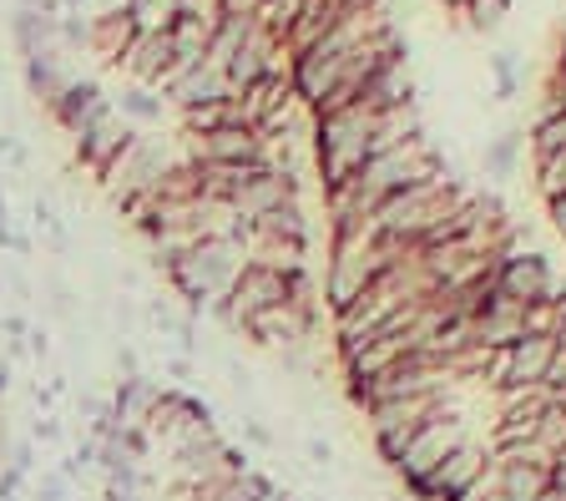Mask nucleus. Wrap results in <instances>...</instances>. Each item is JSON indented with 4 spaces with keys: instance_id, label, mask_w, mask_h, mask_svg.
<instances>
[{
    "instance_id": "1",
    "label": "nucleus",
    "mask_w": 566,
    "mask_h": 501,
    "mask_svg": "<svg viewBox=\"0 0 566 501\" xmlns=\"http://www.w3.org/2000/svg\"><path fill=\"white\" fill-rule=\"evenodd\" d=\"M375 122H379V112L365 107V102L314 117L308 137H314V173H318L324 198H329V192H339V188H349V182L359 178V167L369 163V137H375Z\"/></svg>"
},
{
    "instance_id": "2",
    "label": "nucleus",
    "mask_w": 566,
    "mask_h": 501,
    "mask_svg": "<svg viewBox=\"0 0 566 501\" xmlns=\"http://www.w3.org/2000/svg\"><path fill=\"white\" fill-rule=\"evenodd\" d=\"M172 147L157 143V137H147V132H137L127 147H122V157L112 167H106L102 178H96V188L106 192V203L117 208L122 218L132 213V208L147 198V192L157 188V178L167 173V163H172Z\"/></svg>"
},
{
    "instance_id": "3",
    "label": "nucleus",
    "mask_w": 566,
    "mask_h": 501,
    "mask_svg": "<svg viewBox=\"0 0 566 501\" xmlns=\"http://www.w3.org/2000/svg\"><path fill=\"white\" fill-rule=\"evenodd\" d=\"M450 406V390H430V395H400V400H379V406L365 410L369 436H375V456L385 466L400 461V451L410 446V436L424 426L430 416Z\"/></svg>"
},
{
    "instance_id": "4",
    "label": "nucleus",
    "mask_w": 566,
    "mask_h": 501,
    "mask_svg": "<svg viewBox=\"0 0 566 501\" xmlns=\"http://www.w3.org/2000/svg\"><path fill=\"white\" fill-rule=\"evenodd\" d=\"M471 441V426H465V416H460L455 406H446L440 416H430L420 430L410 436V446L400 451V461L389 466L395 477H400V487L405 481H420V477H430L440 461H446L455 446H465Z\"/></svg>"
},
{
    "instance_id": "5",
    "label": "nucleus",
    "mask_w": 566,
    "mask_h": 501,
    "mask_svg": "<svg viewBox=\"0 0 566 501\" xmlns=\"http://www.w3.org/2000/svg\"><path fill=\"white\" fill-rule=\"evenodd\" d=\"M485 477H491V446L471 436V441L455 446L430 477L405 481V497L410 501H460L475 481H485Z\"/></svg>"
},
{
    "instance_id": "6",
    "label": "nucleus",
    "mask_w": 566,
    "mask_h": 501,
    "mask_svg": "<svg viewBox=\"0 0 566 501\" xmlns=\"http://www.w3.org/2000/svg\"><path fill=\"white\" fill-rule=\"evenodd\" d=\"M491 481L506 501H542L556 487V461L531 441L501 446V451H491Z\"/></svg>"
},
{
    "instance_id": "7",
    "label": "nucleus",
    "mask_w": 566,
    "mask_h": 501,
    "mask_svg": "<svg viewBox=\"0 0 566 501\" xmlns=\"http://www.w3.org/2000/svg\"><path fill=\"white\" fill-rule=\"evenodd\" d=\"M318 324V304H298V299H283L273 310L253 314L243 324V340H253L259 349H289V345H308Z\"/></svg>"
},
{
    "instance_id": "8",
    "label": "nucleus",
    "mask_w": 566,
    "mask_h": 501,
    "mask_svg": "<svg viewBox=\"0 0 566 501\" xmlns=\"http://www.w3.org/2000/svg\"><path fill=\"white\" fill-rule=\"evenodd\" d=\"M182 157H192V163H228V167L269 163V137L253 127H218V132H198V137L182 132Z\"/></svg>"
},
{
    "instance_id": "9",
    "label": "nucleus",
    "mask_w": 566,
    "mask_h": 501,
    "mask_svg": "<svg viewBox=\"0 0 566 501\" xmlns=\"http://www.w3.org/2000/svg\"><path fill=\"white\" fill-rule=\"evenodd\" d=\"M495 289L511 299H521V304H542V299H556V269L546 253H521L516 243H511L506 253H501V263H495Z\"/></svg>"
},
{
    "instance_id": "10",
    "label": "nucleus",
    "mask_w": 566,
    "mask_h": 501,
    "mask_svg": "<svg viewBox=\"0 0 566 501\" xmlns=\"http://www.w3.org/2000/svg\"><path fill=\"white\" fill-rule=\"evenodd\" d=\"M132 137H137V127H127L117 112H106L102 122H92L86 132H76V137H71V157H76V167H82V173L102 178L106 167L122 157V147H127Z\"/></svg>"
},
{
    "instance_id": "11",
    "label": "nucleus",
    "mask_w": 566,
    "mask_h": 501,
    "mask_svg": "<svg viewBox=\"0 0 566 501\" xmlns=\"http://www.w3.org/2000/svg\"><path fill=\"white\" fill-rule=\"evenodd\" d=\"M112 112V92L102 86V76H71V86L61 92V102L51 107V122H56L66 137L86 132L92 122H102Z\"/></svg>"
},
{
    "instance_id": "12",
    "label": "nucleus",
    "mask_w": 566,
    "mask_h": 501,
    "mask_svg": "<svg viewBox=\"0 0 566 501\" xmlns=\"http://www.w3.org/2000/svg\"><path fill=\"white\" fill-rule=\"evenodd\" d=\"M521 334H526V304L511 299V294H501L495 279H491L481 310H475V340H481L485 349H506V345H516Z\"/></svg>"
},
{
    "instance_id": "13",
    "label": "nucleus",
    "mask_w": 566,
    "mask_h": 501,
    "mask_svg": "<svg viewBox=\"0 0 566 501\" xmlns=\"http://www.w3.org/2000/svg\"><path fill=\"white\" fill-rule=\"evenodd\" d=\"M228 299H233L238 320H253V314L273 310V304H283L289 299V274H279V269H263V263H243V274L233 279V289H228Z\"/></svg>"
},
{
    "instance_id": "14",
    "label": "nucleus",
    "mask_w": 566,
    "mask_h": 501,
    "mask_svg": "<svg viewBox=\"0 0 566 501\" xmlns=\"http://www.w3.org/2000/svg\"><path fill=\"white\" fill-rule=\"evenodd\" d=\"M556 355V334H521L516 345H506V385L501 390H542L546 370Z\"/></svg>"
},
{
    "instance_id": "15",
    "label": "nucleus",
    "mask_w": 566,
    "mask_h": 501,
    "mask_svg": "<svg viewBox=\"0 0 566 501\" xmlns=\"http://www.w3.org/2000/svg\"><path fill=\"white\" fill-rule=\"evenodd\" d=\"M172 66H177V51H172L167 31H137V41H132L127 56H122L127 82H147V86H163Z\"/></svg>"
},
{
    "instance_id": "16",
    "label": "nucleus",
    "mask_w": 566,
    "mask_h": 501,
    "mask_svg": "<svg viewBox=\"0 0 566 501\" xmlns=\"http://www.w3.org/2000/svg\"><path fill=\"white\" fill-rule=\"evenodd\" d=\"M21 82L25 92L41 102V107H56L61 92L71 86V72H66V51H41V56H25L21 61Z\"/></svg>"
},
{
    "instance_id": "17",
    "label": "nucleus",
    "mask_w": 566,
    "mask_h": 501,
    "mask_svg": "<svg viewBox=\"0 0 566 501\" xmlns=\"http://www.w3.org/2000/svg\"><path fill=\"white\" fill-rule=\"evenodd\" d=\"M157 395H163V380H153V375L112 380V410H117V426H147Z\"/></svg>"
},
{
    "instance_id": "18",
    "label": "nucleus",
    "mask_w": 566,
    "mask_h": 501,
    "mask_svg": "<svg viewBox=\"0 0 566 501\" xmlns=\"http://www.w3.org/2000/svg\"><path fill=\"white\" fill-rule=\"evenodd\" d=\"M112 112H117L127 127L142 132V127H157V122H163L167 102H163V92L147 82H122L117 92H112Z\"/></svg>"
},
{
    "instance_id": "19",
    "label": "nucleus",
    "mask_w": 566,
    "mask_h": 501,
    "mask_svg": "<svg viewBox=\"0 0 566 501\" xmlns=\"http://www.w3.org/2000/svg\"><path fill=\"white\" fill-rule=\"evenodd\" d=\"M212 25H218V15H188V11H177V21H172V31H167V36H172V51H177V66H182V72L208 61Z\"/></svg>"
},
{
    "instance_id": "20",
    "label": "nucleus",
    "mask_w": 566,
    "mask_h": 501,
    "mask_svg": "<svg viewBox=\"0 0 566 501\" xmlns=\"http://www.w3.org/2000/svg\"><path fill=\"white\" fill-rule=\"evenodd\" d=\"M86 21H92V15H86ZM132 41H137V25H132V15H102V21H92L86 56H96L102 66H122V56H127Z\"/></svg>"
},
{
    "instance_id": "21",
    "label": "nucleus",
    "mask_w": 566,
    "mask_h": 501,
    "mask_svg": "<svg viewBox=\"0 0 566 501\" xmlns=\"http://www.w3.org/2000/svg\"><path fill=\"white\" fill-rule=\"evenodd\" d=\"M56 21L61 15H41V11H11V41L15 56H41V51H61L56 46Z\"/></svg>"
},
{
    "instance_id": "22",
    "label": "nucleus",
    "mask_w": 566,
    "mask_h": 501,
    "mask_svg": "<svg viewBox=\"0 0 566 501\" xmlns=\"http://www.w3.org/2000/svg\"><path fill=\"white\" fill-rule=\"evenodd\" d=\"M410 137H424V122H420V107H415V102L379 112L375 137H369V157H375V153H389V147H400V143H410Z\"/></svg>"
},
{
    "instance_id": "23",
    "label": "nucleus",
    "mask_w": 566,
    "mask_h": 501,
    "mask_svg": "<svg viewBox=\"0 0 566 501\" xmlns=\"http://www.w3.org/2000/svg\"><path fill=\"white\" fill-rule=\"evenodd\" d=\"M253 239H304L308 243V208L304 198H289L273 213L253 218Z\"/></svg>"
},
{
    "instance_id": "24",
    "label": "nucleus",
    "mask_w": 566,
    "mask_h": 501,
    "mask_svg": "<svg viewBox=\"0 0 566 501\" xmlns=\"http://www.w3.org/2000/svg\"><path fill=\"white\" fill-rule=\"evenodd\" d=\"M248 263H263V269H279V274H294V269H308V243L304 239H253L248 243Z\"/></svg>"
},
{
    "instance_id": "25",
    "label": "nucleus",
    "mask_w": 566,
    "mask_h": 501,
    "mask_svg": "<svg viewBox=\"0 0 566 501\" xmlns=\"http://www.w3.org/2000/svg\"><path fill=\"white\" fill-rule=\"evenodd\" d=\"M531 446H542L552 461L566 456V406L562 400H546L542 416H536V430H531Z\"/></svg>"
},
{
    "instance_id": "26",
    "label": "nucleus",
    "mask_w": 566,
    "mask_h": 501,
    "mask_svg": "<svg viewBox=\"0 0 566 501\" xmlns=\"http://www.w3.org/2000/svg\"><path fill=\"white\" fill-rule=\"evenodd\" d=\"M46 299H41V304H46V320L51 324H61V330H71V324H76V289L66 284V274H61V269H46Z\"/></svg>"
},
{
    "instance_id": "27",
    "label": "nucleus",
    "mask_w": 566,
    "mask_h": 501,
    "mask_svg": "<svg viewBox=\"0 0 566 501\" xmlns=\"http://www.w3.org/2000/svg\"><path fill=\"white\" fill-rule=\"evenodd\" d=\"M516 163H521V132L511 127V132H501V137L485 147V173H491V178H511Z\"/></svg>"
},
{
    "instance_id": "28",
    "label": "nucleus",
    "mask_w": 566,
    "mask_h": 501,
    "mask_svg": "<svg viewBox=\"0 0 566 501\" xmlns=\"http://www.w3.org/2000/svg\"><path fill=\"white\" fill-rule=\"evenodd\" d=\"M531 147H536V157L562 153L566 147V112H542L536 127H531Z\"/></svg>"
},
{
    "instance_id": "29",
    "label": "nucleus",
    "mask_w": 566,
    "mask_h": 501,
    "mask_svg": "<svg viewBox=\"0 0 566 501\" xmlns=\"http://www.w3.org/2000/svg\"><path fill=\"white\" fill-rule=\"evenodd\" d=\"M536 192H542L546 203L566 192V147H562V153L536 157Z\"/></svg>"
},
{
    "instance_id": "30",
    "label": "nucleus",
    "mask_w": 566,
    "mask_h": 501,
    "mask_svg": "<svg viewBox=\"0 0 566 501\" xmlns=\"http://www.w3.org/2000/svg\"><path fill=\"white\" fill-rule=\"evenodd\" d=\"M117 441H122V451H127V461H137V466H147L157 456V441L147 426H117Z\"/></svg>"
},
{
    "instance_id": "31",
    "label": "nucleus",
    "mask_w": 566,
    "mask_h": 501,
    "mask_svg": "<svg viewBox=\"0 0 566 501\" xmlns=\"http://www.w3.org/2000/svg\"><path fill=\"white\" fill-rule=\"evenodd\" d=\"M132 375H147L142 345L137 340H117V345H112V380H132Z\"/></svg>"
},
{
    "instance_id": "32",
    "label": "nucleus",
    "mask_w": 566,
    "mask_h": 501,
    "mask_svg": "<svg viewBox=\"0 0 566 501\" xmlns=\"http://www.w3.org/2000/svg\"><path fill=\"white\" fill-rule=\"evenodd\" d=\"M238 436H243L253 451H273V446H279V430H273L269 420L259 416V410H248V416L238 420Z\"/></svg>"
},
{
    "instance_id": "33",
    "label": "nucleus",
    "mask_w": 566,
    "mask_h": 501,
    "mask_svg": "<svg viewBox=\"0 0 566 501\" xmlns=\"http://www.w3.org/2000/svg\"><path fill=\"white\" fill-rule=\"evenodd\" d=\"M506 6H511V0H471L460 15H465L475 31H495V25L506 21Z\"/></svg>"
},
{
    "instance_id": "34",
    "label": "nucleus",
    "mask_w": 566,
    "mask_h": 501,
    "mask_svg": "<svg viewBox=\"0 0 566 501\" xmlns=\"http://www.w3.org/2000/svg\"><path fill=\"white\" fill-rule=\"evenodd\" d=\"M491 76H495V96H501V102H506V96H516L521 72H516V56H511V51H495V56H491Z\"/></svg>"
},
{
    "instance_id": "35",
    "label": "nucleus",
    "mask_w": 566,
    "mask_h": 501,
    "mask_svg": "<svg viewBox=\"0 0 566 501\" xmlns=\"http://www.w3.org/2000/svg\"><path fill=\"white\" fill-rule=\"evenodd\" d=\"M25 501H71V481L61 471H41L31 481V491H25Z\"/></svg>"
},
{
    "instance_id": "36",
    "label": "nucleus",
    "mask_w": 566,
    "mask_h": 501,
    "mask_svg": "<svg viewBox=\"0 0 566 501\" xmlns=\"http://www.w3.org/2000/svg\"><path fill=\"white\" fill-rule=\"evenodd\" d=\"M35 446H66V426H61V416L51 410V416H31V430H25Z\"/></svg>"
},
{
    "instance_id": "37",
    "label": "nucleus",
    "mask_w": 566,
    "mask_h": 501,
    "mask_svg": "<svg viewBox=\"0 0 566 501\" xmlns=\"http://www.w3.org/2000/svg\"><path fill=\"white\" fill-rule=\"evenodd\" d=\"M163 375H167V385H182V390H188L192 380H198V359L192 355H163Z\"/></svg>"
},
{
    "instance_id": "38",
    "label": "nucleus",
    "mask_w": 566,
    "mask_h": 501,
    "mask_svg": "<svg viewBox=\"0 0 566 501\" xmlns=\"http://www.w3.org/2000/svg\"><path fill=\"white\" fill-rule=\"evenodd\" d=\"M31 228H35V233L61 228V213H56V198H51V192H35V198H31Z\"/></svg>"
},
{
    "instance_id": "39",
    "label": "nucleus",
    "mask_w": 566,
    "mask_h": 501,
    "mask_svg": "<svg viewBox=\"0 0 566 501\" xmlns=\"http://www.w3.org/2000/svg\"><path fill=\"white\" fill-rule=\"evenodd\" d=\"M35 456H41V446L31 441V436H15L11 441V456H6V466H15V471H25V477H35Z\"/></svg>"
},
{
    "instance_id": "40",
    "label": "nucleus",
    "mask_w": 566,
    "mask_h": 501,
    "mask_svg": "<svg viewBox=\"0 0 566 501\" xmlns=\"http://www.w3.org/2000/svg\"><path fill=\"white\" fill-rule=\"evenodd\" d=\"M0 279H6V294H11L15 304H31V299H35V289H31V279H25L21 263H6V269H0Z\"/></svg>"
},
{
    "instance_id": "41",
    "label": "nucleus",
    "mask_w": 566,
    "mask_h": 501,
    "mask_svg": "<svg viewBox=\"0 0 566 501\" xmlns=\"http://www.w3.org/2000/svg\"><path fill=\"white\" fill-rule=\"evenodd\" d=\"M25 491H31V477L15 466H0V501H25Z\"/></svg>"
},
{
    "instance_id": "42",
    "label": "nucleus",
    "mask_w": 566,
    "mask_h": 501,
    "mask_svg": "<svg viewBox=\"0 0 566 501\" xmlns=\"http://www.w3.org/2000/svg\"><path fill=\"white\" fill-rule=\"evenodd\" d=\"M0 157H6L15 173H25V167H31V147H25L15 132H0Z\"/></svg>"
},
{
    "instance_id": "43",
    "label": "nucleus",
    "mask_w": 566,
    "mask_h": 501,
    "mask_svg": "<svg viewBox=\"0 0 566 501\" xmlns=\"http://www.w3.org/2000/svg\"><path fill=\"white\" fill-rule=\"evenodd\" d=\"M304 456H308V466L329 471V466H334V441H329V436H304Z\"/></svg>"
},
{
    "instance_id": "44",
    "label": "nucleus",
    "mask_w": 566,
    "mask_h": 501,
    "mask_svg": "<svg viewBox=\"0 0 566 501\" xmlns=\"http://www.w3.org/2000/svg\"><path fill=\"white\" fill-rule=\"evenodd\" d=\"M25 349H31L35 365H46V359L56 355V345H51V330H46V324H31V334H25Z\"/></svg>"
},
{
    "instance_id": "45",
    "label": "nucleus",
    "mask_w": 566,
    "mask_h": 501,
    "mask_svg": "<svg viewBox=\"0 0 566 501\" xmlns=\"http://www.w3.org/2000/svg\"><path fill=\"white\" fill-rule=\"evenodd\" d=\"M132 6L137 0H86L82 15H92V21H102V15H132Z\"/></svg>"
},
{
    "instance_id": "46",
    "label": "nucleus",
    "mask_w": 566,
    "mask_h": 501,
    "mask_svg": "<svg viewBox=\"0 0 566 501\" xmlns=\"http://www.w3.org/2000/svg\"><path fill=\"white\" fill-rule=\"evenodd\" d=\"M0 334H6V340H25V334H31V320L15 310H0Z\"/></svg>"
},
{
    "instance_id": "47",
    "label": "nucleus",
    "mask_w": 566,
    "mask_h": 501,
    "mask_svg": "<svg viewBox=\"0 0 566 501\" xmlns=\"http://www.w3.org/2000/svg\"><path fill=\"white\" fill-rule=\"evenodd\" d=\"M460 501H506V497H501V487H495V481L485 477V481H475V487L465 491V497H460Z\"/></svg>"
},
{
    "instance_id": "48",
    "label": "nucleus",
    "mask_w": 566,
    "mask_h": 501,
    "mask_svg": "<svg viewBox=\"0 0 566 501\" xmlns=\"http://www.w3.org/2000/svg\"><path fill=\"white\" fill-rule=\"evenodd\" d=\"M546 218H552L556 239H566V192H562V198H552V203H546Z\"/></svg>"
},
{
    "instance_id": "49",
    "label": "nucleus",
    "mask_w": 566,
    "mask_h": 501,
    "mask_svg": "<svg viewBox=\"0 0 566 501\" xmlns=\"http://www.w3.org/2000/svg\"><path fill=\"white\" fill-rule=\"evenodd\" d=\"M6 253H15V259H31V253H35L31 233H25V228H11V249H6Z\"/></svg>"
},
{
    "instance_id": "50",
    "label": "nucleus",
    "mask_w": 566,
    "mask_h": 501,
    "mask_svg": "<svg viewBox=\"0 0 566 501\" xmlns=\"http://www.w3.org/2000/svg\"><path fill=\"white\" fill-rule=\"evenodd\" d=\"M102 501H157V497H147V491H112V487H102Z\"/></svg>"
},
{
    "instance_id": "51",
    "label": "nucleus",
    "mask_w": 566,
    "mask_h": 501,
    "mask_svg": "<svg viewBox=\"0 0 566 501\" xmlns=\"http://www.w3.org/2000/svg\"><path fill=\"white\" fill-rule=\"evenodd\" d=\"M11 385H15V365L6 355H0V400H6V395H11Z\"/></svg>"
},
{
    "instance_id": "52",
    "label": "nucleus",
    "mask_w": 566,
    "mask_h": 501,
    "mask_svg": "<svg viewBox=\"0 0 566 501\" xmlns=\"http://www.w3.org/2000/svg\"><path fill=\"white\" fill-rule=\"evenodd\" d=\"M446 6H450V11H465V6H471V0H446Z\"/></svg>"
},
{
    "instance_id": "53",
    "label": "nucleus",
    "mask_w": 566,
    "mask_h": 501,
    "mask_svg": "<svg viewBox=\"0 0 566 501\" xmlns=\"http://www.w3.org/2000/svg\"><path fill=\"white\" fill-rule=\"evenodd\" d=\"M0 304H6V279H0Z\"/></svg>"
},
{
    "instance_id": "54",
    "label": "nucleus",
    "mask_w": 566,
    "mask_h": 501,
    "mask_svg": "<svg viewBox=\"0 0 566 501\" xmlns=\"http://www.w3.org/2000/svg\"><path fill=\"white\" fill-rule=\"evenodd\" d=\"M385 501H405V497H385Z\"/></svg>"
},
{
    "instance_id": "55",
    "label": "nucleus",
    "mask_w": 566,
    "mask_h": 501,
    "mask_svg": "<svg viewBox=\"0 0 566 501\" xmlns=\"http://www.w3.org/2000/svg\"><path fill=\"white\" fill-rule=\"evenodd\" d=\"M273 501H289V497H273Z\"/></svg>"
},
{
    "instance_id": "56",
    "label": "nucleus",
    "mask_w": 566,
    "mask_h": 501,
    "mask_svg": "<svg viewBox=\"0 0 566 501\" xmlns=\"http://www.w3.org/2000/svg\"><path fill=\"white\" fill-rule=\"evenodd\" d=\"M562 461H566V456H562Z\"/></svg>"
}]
</instances>
